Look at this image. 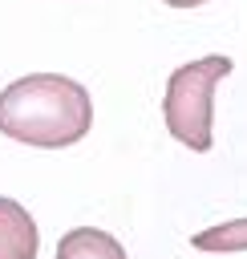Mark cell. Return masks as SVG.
I'll list each match as a JSON object with an SVG mask.
<instances>
[{"label":"cell","instance_id":"obj_1","mask_svg":"<svg viewBox=\"0 0 247 259\" xmlns=\"http://www.w3.org/2000/svg\"><path fill=\"white\" fill-rule=\"evenodd\" d=\"M93 101L85 85L61 73H28L0 89V134L24 146L61 150L89 134Z\"/></svg>","mask_w":247,"mask_h":259},{"label":"cell","instance_id":"obj_2","mask_svg":"<svg viewBox=\"0 0 247 259\" xmlns=\"http://www.w3.org/2000/svg\"><path fill=\"white\" fill-rule=\"evenodd\" d=\"M231 73V57H202L186 61L170 73L162 117L170 138H178L186 150L207 154L211 150V117H215V85Z\"/></svg>","mask_w":247,"mask_h":259},{"label":"cell","instance_id":"obj_3","mask_svg":"<svg viewBox=\"0 0 247 259\" xmlns=\"http://www.w3.org/2000/svg\"><path fill=\"white\" fill-rule=\"evenodd\" d=\"M40 251V235L32 214L16 202L0 194V259H36Z\"/></svg>","mask_w":247,"mask_h":259},{"label":"cell","instance_id":"obj_4","mask_svg":"<svg viewBox=\"0 0 247 259\" xmlns=\"http://www.w3.org/2000/svg\"><path fill=\"white\" fill-rule=\"evenodd\" d=\"M57 259H130L121 243L101 227H73L57 243Z\"/></svg>","mask_w":247,"mask_h":259},{"label":"cell","instance_id":"obj_5","mask_svg":"<svg viewBox=\"0 0 247 259\" xmlns=\"http://www.w3.org/2000/svg\"><path fill=\"white\" fill-rule=\"evenodd\" d=\"M190 247H198V251H247V219L207 227V231L190 235Z\"/></svg>","mask_w":247,"mask_h":259},{"label":"cell","instance_id":"obj_6","mask_svg":"<svg viewBox=\"0 0 247 259\" xmlns=\"http://www.w3.org/2000/svg\"><path fill=\"white\" fill-rule=\"evenodd\" d=\"M170 8H198V4H207V0H166Z\"/></svg>","mask_w":247,"mask_h":259}]
</instances>
